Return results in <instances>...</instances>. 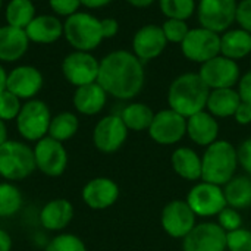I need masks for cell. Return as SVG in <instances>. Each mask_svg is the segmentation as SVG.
<instances>
[{"mask_svg":"<svg viewBox=\"0 0 251 251\" xmlns=\"http://www.w3.org/2000/svg\"><path fill=\"white\" fill-rule=\"evenodd\" d=\"M49 6L56 16H71L79 12L81 0H49Z\"/></svg>","mask_w":251,"mask_h":251,"instance_id":"39","label":"cell"},{"mask_svg":"<svg viewBox=\"0 0 251 251\" xmlns=\"http://www.w3.org/2000/svg\"><path fill=\"white\" fill-rule=\"evenodd\" d=\"M238 0H199L197 19L200 26L222 34L237 22Z\"/></svg>","mask_w":251,"mask_h":251,"instance_id":"8","label":"cell"},{"mask_svg":"<svg viewBox=\"0 0 251 251\" xmlns=\"http://www.w3.org/2000/svg\"><path fill=\"white\" fill-rule=\"evenodd\" d=\"M35 171L34 151L29 143L9 138L0 146V178L3 181L19 182L29 178Z\"/></svg>","mask_w":251,"mask_h":251,"instance_id":"4","label":"cell"},{"mask_svg":"<svg viewBox=\"0 0 251 251\" xmlns=\"http://www.w3.org/2000/svg\"><path fill=\"white\" fill-rule=\"evenodd\" d=\"M128 4L138 7V9H144V7H150L156 0H125Z\"/></svg>","mask_w":251,"mask_h":251,"instance_id":"47","label":"cell"},{"mask_svg":"<svg viewBox=\"0 0 251 251\" xmlns=\"http://www.w3.org/2000/svg\"><path fill=\"white\" fill-rule=\"evenodd\" d=\"M29 40L25 29L1 25L0 26V62L13 63L22 59L29 47Z\"/></svg>","mask_w":251,"mask_h":251,"instance_id":"23","label":"cell"},{"mask_svg":"<svg viewBox=\"0 0 251 251\" xmlns=\"http://www.w3.org/2000/svg\"><path fill=\"white\" fill-rule=\"evenodd\" d=\"M226 204L237 210L249 209L251 206V176L235 175L224 187Z\"/></svg>","mask_w":251,"mask_h":251,"instance_id":"28","label":"cell"},{"mask_svg":"<svg viewBox=\"0 0 251 251\" xmlns=\"http://www.w3.org/2000/svg\"><path fill=\"white\" fill-rule=\"evenodd\" d=\"M184 251H226V232L218 222L197 224L182 240Z\"/></svg>","mask_w":251,"mask_h":251,"instance_id":"17","label":"cell"},{"mask_svg":"<svg viewBox=\"0 0 251 251\" xmlns=\"http://www.w3.org/2000/svg\"><path fill=\"white\" fill-rule=\"evenodd\" d=\"M221 54L240 62L251 56V34L243 28H231L221 34Z\"/></svg>","mask_w":251,"mask_h":251,"instance_id":"25","label":"cell"},{"mask_svg":"<svg viewBox=\"0 0 251 251\" xmlns=\"http://www.w3.org/2000/svg\"><path fill=\"white\" fill-rule=\"evenodd\" d=\"M237 24L251 34V0H238Z\"/></svg>","mask_w":251,"mask_h":251,"instance_id":"40","label":"cell"},{"mask_svg":"<svg viewBox=\"0 0 251 251\" xmlns=\"http://www.w3.org/2000/svg\"><path fill=\"white\" fill-rule=\"evenodd\" d=\"M226 250L228 251H251V231L238 228L226 232Z\"/></svg>","mask_w":251,"mask_h":251,"instance_id":"37","label":"cell"},{"mask_svg":"<svg viewBox=\"0 0 251 251\" xmlns=\"http://www.w3.org/2000/svg\"><path fill=\"white\" fill-rule=\"evenodd\" d=\"M35 168L40 174L49 178H59L62 176L69 163V154L63 143L51 138L44 137L34 143L32 146Z\"/></svg>","mask_w":251,"mask_h":251,"instance_id":"7","label":"cell"},{"mask_svg":"<svg viewBox=\"0 0 251 251\" xmlns=\"http://www.w3.org/2000/svg\"><path fill=\"white\" fill-rule=\"evenodd\" d=\"M28 40L35 44H53L63 37V22L56 15H37L25 28Z\"/></svg>","mask_w":251,"mask_h":251,"instance_id":"24","label":"cell"},{"mask_svg":"<svg viewBox=\"0 0 251 251\" xmlns=\"http://www.w3.org/2000/svg\"><path fill=\"white\" fill-rule=\"evenodd\" d=\"M241 103V97L237 88H218L210 90L206 110L216 119L232 118L237 107Z\"/></svg>","mask_w":251,"mask_h":251,"instance_id":"26","label":"cell"},{"mask_svg":"<svg viewBox=\"0 0 251 251\" xmlns=\"http://www.w3.org/2000/svg\"><path fill=\"white\" fill-rule=\"evenodd\" d=\"M100 22H101V34L104 40H109L118 35L119 22L115 18H104V19H100Z\"/></svg>","mask_w":251,"mask_h":251,"instance_id":"44","label":"cell"},{"mask_svg":"<svg viewBox=\"0 0 251 251\" xmlns=\"http://www.w3.org/2000/svg\"><path fill=\"white\" fill-rule=\"evenodd\" d=\"M44 85L41 71L32 65H19L7 72L6 90L19 97L22 101L37 99Z\"/></svg>","mask_w":251,"mask_h":251,"instance_id":"16","label":"cell"},{"mask_svg":"<svg viewBox=\"0 0 251 251\" xmlns=\"http://www.w3.org/2000/svg\"><path fill=\"white\" fill-rule=\"evenodd\" d=\"M218 224L221 225V228L225 232H231V231H235V229L241 228L243 226V218H241L240 210L226 206L218 215Z\"/></svg>","mask_w":251,"mask_h":251,"instance_id":"38","label":"cell"},{"mask_svg":"<svg viewBox=\"0 0 251 251\" xmlns=\"http://www.w3.org/2000/svg\"><path fill=\"white\" fill-rule=\"evenodd\" d=\"M75 209L68 199H53L44 203L38 212V224L43 231L59 234L63 232L74 221Z\"/></svg>","mask_w":251,"mask_h":251,"instance_id":"20","label":"cell"},{"mask_svg":"<svg viewBox=\"0 0 251 251\" xmlns=\"http://www.w3.org/2000/svg\"><path fill=\"white\" fill-rule=\"evenodd\" d=\"M100 69V60L91 51H78L66 54L62 60V74L65 79L76 87L97 82Z\"/></svg>","mask_w":251,"mask_h":251,"instance_id":"13","label":"cell"},{"mask_svg":"<svg viewBox=\"0 0 251 251\" xmlns=\"http://www.w3.org/2000/svg\"><path fill=\"white\" fill-rule=\"evenodd\" d=\"M6 79H7V72L0 63V93L6 90Z\"/></svg>","mask_w":251,"mask_h":251,"instance_id":"49","label":"cell"},{"mask_svg":"<svg viewBox=\"0 0 251 251\" xmlns=\"http://www.w3.org/2000/svg\"><path fill=\"white\" fill-rule=\"evenodd\" d=\"M32 1H35V0H32Z\"/></svg>","mask_w":251,"mask_h":251,"instance_id":"51","label":"cell"},{"mask_svg":"<svg viewBox=\"0 0 251 251\" xmlns=\"http://www.w3.org/2000/svg\"><path fill=\"white\" fill-rule=\"evenodd\" d=\"M13 249V240H12V235L0 228V251H12Z\"/></svg>","mask_w":251,"mask_h":251,"instance_id":"45","label":"cell"},{"mask_svg":"<svg viewBox=\"0 0 251 251\" xmlns=\"http://www.w3.org/2000/svg\"><path fill=\"white\" fill-rule=\"evenodd\" d=\"M119 116L122 118L124 124L129 131L141 132L147 131L151 125V121L154 118L153 109L141 101H131L119 112Z\"/></svg>","mask_w":251,"mask_h":251,"instance_id":"29","label":"cell"},{"mask_svg":"<svg viewBox=\"0 0 251 251\" xmlns=\"http://www.w3.org/2000/svg\"><path fill=\"white\" fill-rule=\"evenodd\" d=\"M210 88L200 78L199 72L178 75L168 88V104L179 115L190 118L206 110Z\"/></svg>","mask_w":251,"mask_h":251,"instance_id":"2","label":"cell"},{"mask_svg":"<svg viewBox=\"0 0 251 251\" xmlns=\"http://www.w3.org/2000/svg\"><path fill=\"white\" fill-rule=\"evenodd\" d=\"M9 140V129H7V122L0 119V146L4 144Z\"/></svg>","mask_w":251,"mask_h":251,"instance_id":"48","label":"cell"},{"mask_svg":"<svg viewBox=\"0 0 251 251\" xmlns=\"http://www.w3.org/2000/svg\"><path fill=\"white\" fill-rule=\"evenodd\" d=\"M35 16L37 9L32 0H10L4 9L6 24L21 29H25Z\"/></svg>","mask_w":251,"mask_h":251,"instance_id":"32","label":"cell"},{"mask_svg":"<svg viewBox=\"0 0 251 251\" xmlns=\"http://www.w3.org/2000/svg\"><path fill=\"white\" fill-rule=\"evenodd\" d=\"M113 0H81V6L87 9H100L110 4Z\"/></svg>","mask_w":251,"mask_h":251,"instance_id":"46","label":"cell"},{"mask_svg":"<svg viewBox=\"0 0 251 251\" xmlns=\"http://www.w3.org/2000/svg\"><path fill=\"white\" fill-rule=\"evenodd\" d=\"M107 93L99 82L76 87L72 96V104L76 113L82 116H96L101 113L107 103Z\"/></svg>","mask_w":251,"mask_h":251,"instance_id":"21","label":"cell"},{"mask_svg":"<svg viewBox=\"0 0 251 251\" xmlns=\"http://www.w3.org/2000/svg\"><path fill=\"white\" fill-rule=\"evenodd\" d=\"M51 112L46 101L31 99L22 103V107L15 119V128L21 140L25 143H37L49 135Z\"/></svg>","mask_w":251,"mask_h":251,"instance_id":"6","label":"cell"},{"mask_svg":"<svg viewBox=\"0 0 251 251\" xmlns=\"http://www.w3.org/2000/svg\"><path fill=\"white\" fill-rule=\"evenodd\" d=\"M78 129H79L78 115L69 110H63L51 116V122L49 126V137L60 143H66L78 134Z\"/></svg>","mask_w":251,"mask_h":251,"instance_id":"30","label":"cell"},{"mask_svg":"<svg viewBox=\"0 0 251 251\" xmlns=\"http://www.w3.org/2000/svg\"><path fill=\"white\" fill-rule=\"evenodd\" d=\"M129 129L124 124L119 113H110L99 119L93 128L91 140L94 147L104 154H112L122 149L128 138Z\"/></svg>","mask_w":251,"mask_h":251,"instance_id":"10","label":"cell"},{"mask_svg":"<svg viewBox=\"0 0 251 251\" xmlns=\"http://www.w3.org/2000/svg\"><path fill=\"white\" fill-rule=\"evenodd\" d=\"M197 216L185 200L169 201L160 215V224L163 231L176 240H184L193 228L197 225Z\"/></svg>","mask_w":251,"mask_h":251,"instance_id":"15","label":"cell"},{"mask_svg":"<svg viewBox=\"0 0 251 251\" xmlns=\"http://www.w3.org/2000/svg\"><path fill=\"white\" fill-rule=\"evenodd\" d=\"M168 44L169 43L162 26L156 24H147L135 31L132 37V53L146 65L160 57Z\"/></svg>","mask_w":251,"mask_h":251,"instance_id":"18","label":"cell"},{"mask_svg":"<svg viewBox=\"0 0 251 251\" xmlns=\"http://www.w3.org/2000/svg\"><path fill=\"white\" fill-rule=\"evenodd\" d=\"M179 46L187 60L203 65L204 62L221 54V34L203 26L190 28L187 37Z\"/></svg>","mask_w":251,"mask_h":251,"instance_id":"9","label":"cell"},{"mask_svg":"<svg viewBox=\"0 0 251 251\" xmlns=\"http://www.w3.org/2000/svg\"><path fill=\"white\" fill-rule=\"evenodd\" d=\"M147 132L150 138L160 146L178 144L187 135V118L171 107L162 109L154 113Z\"/></svg>","mask_w":251,"mask_h":251,"instance_id":"11","label":"cell"},{"mask_svg":"<svg viewBox=\"0 0 251 251\" xmlns=\"http://www.w3.org/2000/svg\"><path fill=\"white\" fill-rule=\"evenodd\" d=\"M119 194V185L107 176H96L87 181L81 190V199L91 210H106L112 207L116 204Z\"/></svg>","mask_w":251,"mask_h":251,"instance_id":"19","label":"cell"},{"mask_svg":"<svg viewBox=\"0 0 251 251\" xmlns=\"http://www.w3.org/2000/svg\"><path fill=\"white\" fill-rule=\"evenodd\" d=\"M237 91L241 97V101L251 104V69L241 75L237 84Z\"/></svg>","mask_w":251,"mask_h":251,"instance_id":"42","label":"cell"},{"mask_svg":"<svg viewBox=\"0 0 251 251\" xmlns=\"http://www.w3.org/2000/svg\"><path fill=\"white\" fill-rule=\"evenodd\" d=\"M191 210L196 216L200 218H213L218 216L228 204L224 194V188L216 184L206 181L197 182L188 191L187 200Z\"/></svg>","mask_w":251,"mask_h":251,"instance_id":"12","label":"cell"},{"mask_svg":"<svg viewBox=\"0 0 251 251\" xmlns=\"http://www.w3.org/2000/svg\"><path fill=\"white\" fill-rule=\"evenodd\" d=\"M166 19L188 21L197 10L196 0H157Z\"/></svg>","mask_w":251,"mask_h":251,"instance_id":"33","label":"cell"},{"mask_svg":"<svg viewBox=\"0 0 251 251\" xmlns=\"http://www.w3.org/2000/svg\"><path fill=\"white\" fill-rule=\"evenodd\" d=\"M187 137L197 146L207 147L219 140V122L207 110L187 118Z\"/></svg>","mask_w":251,"mask_h":251,"instance_id":"22","label":"cell"},{"mask_svg":"<svg viewBox=\"0 0 251 251\" xmlns=\"http://www.w3.org/2000/svg\"><path fill=\"white\" fill-rule=\"evenodd\" d=\"M22 100L12 94L10 91L4 90L0 93V119L4 122L15 121L21 107H22Z\"/></svg>","mask_w":251,"mask_h":251,"instance_id":"35","label":"cell"},{"mask_svg":"<svg viewBox=\"0 0 251 251\" xmlns=\"http://www.w3.org/2000/svg\"><path fill=\"white\" fill-rule=\"evenodd\" d=\"M1 6H3V0H0V9H1Z\"/></svg>","mask_w":251,"mask_h":251,"instance_id":"50","label":"cell"},{"mask_svg":"<svg viewBox=\"0 0 251 251\" xmlns=\"http://www.w3.org/2000/svg\"><path fill=\"white\" fill-rule=\"evenodd\" d=\"M238 166L237 147L226 140H216L201 156V181L224 187L237 175Z\"/></svg>","mask_w":251,"mask_h":251,"instance_id":"3","label":"cell"},{"mask_svg":"<svg viewBox=\"0 0 251 251\" xmlns=\"http://www.w3.org/2000/svg\"><path fill=\"white\" fill-rule=\"evenodd\" d=\"M174 172L185 181L201 179V156L190 147H178L171 157Z\"/></svg>","mask_w":251,"mask_h":251,"instance_id":"27","label":"cell"},{"mask_svg":"<svg viewBox=\"0 0 251 251\" xmlns=\"http://www.w3.org/2000/svg\"><path fill=\"white\" fill-rule=\"evenodd\" d=\"M24 207V194L15 182L0 181V219L15 218Z\"/></svg>","mask_w":251,"mask_h":251,"instance_id":"31","label":"cell"},{"mask_svg":"<svg viewBox=\"0 0 251 251\" xmlns=\"http://www.w3.org/2000/svg\"><path fill=\"white\" fill-rule=\"evenodd\" d=\"M63 37L78 51H93L104 40L100 19L88 12H76L68 16L63 22Z\"/></svg>","mask_w":251,"mask_h":251,"instance_id":"5","label":"cell"},{"mask_svg":"<svg viewBox=\"0 0 251 251\" xmlns=\"http://www.w3.org/2000/svg\"><path fill=\"white\" fill-rule=\"evenodd\" d=\"M232 118L235 119V122L238 125H243V126L251 125V104L246 103V101H241Z\"/></svg>","mask_w":251,"mask_h":251,"instance_id":"43","label":"cell"},{"mask_svg":"<svg viewBox=\"0 0 251 251\" xmlns=\"http://www.w3.org/2000/svg\"><path fill=\"white\" fill-rule=\"evenodd\" d=\"M199 75L210 90L235 88L241 78V69L238 62L219 54L200 65Z\"/></svg>","mask_w":251,"mask_h":251,"instance_id":"14","label":"cell"},{"mask_svg":"<svg viewBox=\"0 0 251 251\" xmlns=\"http://www.w3.org/2000/svg\"><path fill=\"white\" fill-rule=\"evenodd\" d=\"M160 26L163 29V34L168 43H172V44H181L190 31L187 21H182V19H165V22Z\"/></svg>","mask_w":251,"mask_h":251,"instance_id":"36","label":"cell"},{"mask_svg":"<svg viewBox=\"0 0 251 251\" xmlns=\"http://www.w3.org/2000/svg\"><path fill=\"white\" fill-rule=\"evenodd\" d=\"M97 82L107 96L128 101L135 99L144 88V63L128 50H113L100 60Z\"/></svg>","mask_w":251,"mask_h":251,"instance_id":"1","label":"cell"},{"mask_svg":"<svg viewBox=\"0 0 251 251\" xmlns=\"http://www.w3.org/2000/svg\"><path fill=\"white\" fill-rule=\"evenodd\" d=\"M237 151H238V163H240V166L246 171L247 175L251 176V137L244 140L237 147Z\"/></svg>","mask_w":251,"mask_h":251,"instance_id":"41","label":"cell"},{"mask_svg":"<svg viewBox=\"0 0 251 251\" xmlns=\"http://www.w3.org/2000/svg\"><path fill=\"white\" fill-rule=\"evenodd\" d=\"M43 251H88V249L81 237L63 231L50 237Z\"/></svg>","mask_w":251,"mask_h":251,"instance_id":"34","label":"cell"}]
</instances>
